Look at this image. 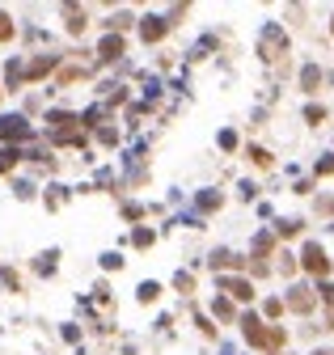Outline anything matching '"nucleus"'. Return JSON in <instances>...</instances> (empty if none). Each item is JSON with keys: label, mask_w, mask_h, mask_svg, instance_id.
<instances>
[{"label": "nucleus", "mask_w": 334, "mask_h": 355, "mask_svg": "<svg viewBox=\"0 0 334 355\" xmlns=\"http://www.w3.org/2000/svg\"><path fill=\"white\" fill-rule=\"evenodd\" d=\"M0 136H5V140H21V136H26V123H21V119H0Z\"/></svg>", "instance_id": "7"}, {"label": "nucleus", "mask_w": 334, "mask_h": 355, "mask_svg": "<svg viewBox=\"0 0 334 355\" xmlns=\"http://www.w3.org/2000/svg\"><path fill=\"white\" fill-rule=\"evenodd\" d=\"M250 157H254V165H262V169L271 165V152H267V148H250Z\"/></svg>", "instance_id": "10"}, {"label": "nucleus", "mask_w": 334, "mask_h": 355, "mask_svg": "<svg viewBox=\"0 0 334 355\" xmlns=\"http://www.w3.org/2000/svg\"><path fill=\"white\" fill-rule=\"evenodd\" d=\"M216 317H233V304L229 300H216Z\"/></svg>", "instance_id": "15"}, {"label": "nucleus", "mask_w": 334, "mask_h": 355, "mask_svg": "<svg viewBox=\"0 0 334 355\" xmlns=\"http://www.w3.org/2000/svg\"><path fill=\"white\" fill-rule=\"evenodd\" d=\"M174 284H178L182 292H190V288H195V279H190V275H182V271H178V279H174Z\"/></svg>", "instance_id": "14"}, {"label": "nucleus", "mask_w": 334, "mask_h": 355, "mask_svg": "<svg viewBox=\"0 0 334 355\" xmlns=\"http://www.w3.org/2000/svg\"><path fill=\"white\" fill-rule=\"evenodd\" d=\"M165 30H170V25H165L161 17H144V25H140V34H144V42H161V38H165Z\"/></svg>", "instance_id": "4"}, {"label": "nucleus", "mask_w": 334, "mask_h": 355, "mask_svg": "<svg viewBox=\"0 0 334 355\" xmlns=\"http://www.w3.org/2000/svg\"><path fill=\"white\" fill-rule=\"evenodd\" d=\"M300 85H305L309 93H313V89L322 85V72H318V68H305V72H300Z\"/></svg>", "instance_id": "9"}, {"label": "nucleus", "mask_w": 334, "mask_h": 355, "mask_svg": "<svg viewBox=\"0 0 334 355\" xmlns=\"http://www.w3.org/2000/svg\"><path fill=\"white\" fill-rule=\"evenodd\" d=\"M157 296H161V288H157V284H144V288H140V300H144V304H153Z\"/></svg>", "instance_id": "11"}, {"label": "nucleus", "mask_w": 334, "mask_h": 355, "mask_svg": "<svg viewBox=\"0 0 334 355\" xmlns=\"http://www.w3.org/2000/svg\"><path fill=\"white\" fill-rule=\"evenodd\" d=\"M283 313V300H267V317H279Z\"/></svg>", "instance_id": "16"}, {"label": "nucleus", "mask_w": 334, "mask_h": 355, "mask_svg": "<svg viewBox=\"0 0 334 355\" xmlns=\"http://www.w3.org/2000/svg\"><path fill=\"white\" fill-rule=\"evenodd\" d=\"M288 304H292V309H296V313H309V309H313V292H309V288H292V296H288Z\"/></svg>", "instance_id": "6"}, {"label": "nucleus", "mask_w": 334, "mask_h": 355, "mask_svg": "<svg viewBox=\"0 0 334 355\" xmlns=\"http://www.w3.org/2000/svg\"><path fill=\"white\" fill-rule=\"evenodd\" d=\"M220 288L229 292V296H237V300H254V284H246V279H220Z\"/></svg>", "instance_id": "3"}, {"label": "nucleus", "mask_w": 334, "mask_h": 355, "mask_svg": "<svg viewBox=\"0 0 334 355\" xmlns=\"http://www.w3.org/2000/svg\"><path fill=\"white\" fill-rule=\"evenodd\" d=\"M313 355H334V351H313Z\"/></svg>", "instance_id": "18"}, {"label": "nucleus", "mask_w": 334, "mask_h": 355, "mask_svg": "<svg viewBox=\"0 0 334 355\" xmlns=\"http://www.w3.org/2000/svg\"><path fill=\"white\" fill-rule=\"evenodd\" d=\"M102 56H106V60H114V56H123V38H118V34H110V38H102Z\"/></svg>", "instance_id": "8"}, {"label": "nucleus", "mask_w": 334, "mask_h": 355, "mask_svg": "<svg viewBox=\"0 0 334 355\" xmlns=\"http://www.w3.org/2000/svg\"><path fill=\"white\" fill-rule=\"evenodd\" d=\"M242 334H246V343H250V347H262V351H279L283 343H288V334H283L279 326H262L254 313H246V317H242Z\"/></svg>", "instance_id": "1"}, {"label": "nucleus", "mask_w": 334, "mask_h": 355, "mask_svg": "<svg viewBox=\"0 0 334 355\" xmlns=\"http://www.w3.org/2000/svg\"><path fill=\"white\" fill-rule=\"evenodd\" d=\"M275 51H288V38H283V34L275 30V25H271V30H267V42H262V56L275 60Z\"/></svg>", "instance_id": "5"}, {"label": "nucleus", "mask_w": 334, "mask_h": 355, "mask_svg": "<svg viewBox=\"0 0 334 355\" xmlns=\"http://www.w3.org/2000/svg\"><path fill=\"white\" fill-rule=\"evenodd\" d=\"M300 267H305L309 275H326V271H330V258H326V249H322L318 241H309V245H305V254H300Z\"/></svg>", "instance_id": "2"}, {"label": "nucleus", "mask_w": 334, "mask_h": 355, "mask_svg": "<svg viewBox=\"0 0 334 355\" xmlns=\"http://www.w3.org/2000/svg\"><path fill=\"white\" fill-rule=\"evenodd\" d=\"M305 119H309V123H322V119H326V110H322V106H309V110H305Z\"/></svg>", "instance_id": "13"}, {"label": "nucleus", "mask_w": 334, "mask_h": 355, "mask_svg": "<svg viewBox=\"0 0 334 355\" xmlns=\"http://www.w3.org/2000/svg\"><path fill=\"white\" fill-rule=\"evenodd\" d=\"M318 173H334V157H330V161H322V165H318Z\"/></svg>", "instance_id": "17"}, {"label": "nucleus", "mask_w": 334, "mask_h": 355, "mask_svg": "<svg viewBox=\"0 0 334 355\" xmlns=\"http://www.w3.org/2000/svg\"><path fill=\"white\" fill-rule=\"evenodd\" d=\"M5 38H13V21L0 13V42H5Z\"/></svg>", "instance_id": "12"}]
</instances>
